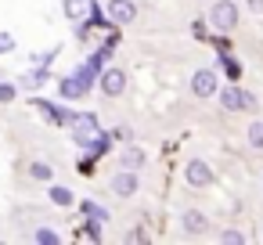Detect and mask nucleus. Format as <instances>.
I'll return each mask as SVG.
<instances>
[{
  "label": "nucleus",
  "mask_w": 263,
  "mask_h": 245,
  "mask_svg": "<svg viewBox=\"0 0 263 245\" xmlns=\"http://www.w3.org/2000/svg\"><path fill=\"white\" fill-rule=\"evenodd\" d=\"M105 15H108L112 26H130V22L137 18V4H134V0H108V4H105Z\"/></svg>",
  "instance_id": "nucleus-3"
},
{
  "label": "nucleus",
  "mask_w": 263,
  "mask_h": 245,
  "mask_svg": "<svg viewBox=\"0 0 263 245\" xmlns=\"http://www.w3.org/2000/svg\"><path fill=\"white\" fill-rule=\"evenodd\" d=\"M58 90H62V98H65V101H76V98H83V94H87V87L76 80V72H72V76H65V80L58 83Z\"/></svg>",
  "instance_id": "nucleus-11"
},
{
  "label": "nucleus",
  "mask_w": 263,
  "mask_h": 245,
  "mask_svg": "<svg viewBox=\"0 0 263 245\" xmlns=\"http://www.w3.org/2000/svg\"><path fill=\"white\" fill-rule=\"evenodd\" d=\"M18 98V87L15 83H0V105H11Z\"/></svg>",
  "instance_id": "nucleus-20"
},
{
  "label": "nucleus",
  "mask_w": 263,
  "mask_h": 245,
  "mask_svg": "<svg viewBox=\"0 0 263 245\" xmlns=\"http://www.w3.org/2000/svg\"><path fill=\"white\" fill-rule=\"evenodd\" d=\"M220 105H223L227 112H241V108H245V90H238V87H223V90H220Z\"/></svg>",
  "instance_id": "nucleus-9"
},
{
  "label": "nucleus",
  "mask_w": 263,
  "mask_h": 245,
  "mask_svg": "<svg viewBox=\"0 0 263 245\" xmlns=\"http://www.w3.org/2000/svg\"><path fill=\"white\" fill-rule=\"evenodd\" d=\"M141 187V180H137V169H119L116 177H112V195H119V198H130L134 191Z\"/></svg>",
  "instance_id": "nucleus-5"
},
{
  "label": "nucleus",
  "mask_w": 263,
  "mask_h": 245,
  "mask_svg": "<svg viewBox=\"0 0 263 245\" xmlns=\"http://www.w3.org/2000/svg\"><path fill=\"white\" fill-rule=\"evenodd\" d=\"M47 80H51L47 65H36L33 72H26V76H22V87H26V90H40V87H44Z\"/></svg>",
  "instance_id": "nucleus-12"
},
{
  "label": "nucleus",
  "mask_w": 263,
  "mask_h": 245,
  "mask_svg": "<svg viewBox=\"0 0 263 245\" xmlns=\"http://www.w3.org/2000/svg\"><path fill=\"white\" fill-rule=\"evenodd\" d=\"M191 90H195L198 98L216 94V72H213V69H198V72L191 76Z\"/></svg>",
  "instance_id": "nucleus-7"
},
{
  "label": "nucleus",
  "mask_w": 263,
  "mask_h": 245,
  "mask_svg": "<svg viewBox=\"0 0 263 245\" xmlns=\"http://www.w3.org/2000/svg\"><path fill=\"white\" fill-rule=\"evenodd\" d=\"M245 137H249V144H252L256 152H263V119H256V123H249V130H245Z\"/></svg>",
  "instance_id": "nucleus-18"
},
{
  "label": "nucleus",
  "mask_w": 263,
  "mask_h": 245,
  "mask_svg": "<svg viewBox=\"0 0 263 245\" xmlns=\"http://www.w3.org/2000/svg\"><path fill=\"white\" fill-rule=\"evenodd\" d=\"M144 159H148V155H144L141 148H126V152H123V159H119V166H126V169H141V166H144Z\"/></svg>",
  "instance_id": "nucleus-16"
},
{
  "label": "nucleus",
  "mask_w": 263,
  "mask_h": 245,
  "mask_svg": "<svg viewBox=\"0 0 263 245\" xmlns=\"http://www.w3.org/2000/svg\"><path fill=\"white\" fill-rule=\"evenodd\" d=\"M36 108H40V112H44V119H51V123H72V119H76V116H72V112H65L62 105H47V101H40Z\"/></svg>",
  "instance_id": "nucleus-13"
},
{
  "label": "nucleus",
  "mask_w": 263,
  "mask_h": 245,
  "mask_svg": "<svg viewBox=\"0 0 263 245\" xmlns=\"http://www.w3.org/2000/svg\"><path fill=\"white\" fill-rule=\"evenodd\" d=\"M220 241H223V245H241L245 234H241V231H220Z\"/></svg>",
  "instance_id": "nucleus-21"
},
{
  "label": "nucleus",
  "mask_w": 263,
  "mask_h": 245,
  "mask_svg": "<svg viewBox=\"0 0 263 245\" xmlns=\"http://www.w3.org/2000/svg\"><path fill=\"white\" fill-rule=\"evenodd\" d=\"M184 177H187V184H191V187H209V184H213V169H209V162H202V159L187 162Z\"/></svg>",
  "instance_id": "nucleus-6"
},
{
  "label": "nucleus",
  "mask_w": 263,
  "mask_h": 245,
  "mask_svg": "<svg viewBox=\"0 0 263 245\" xmlns=\"http://www.w3.org/2000/svg\"><path fill=\"white\" fill-rule=\"evenodd\" d=\"M72 141H76L80 148H98V152L108 144V141H101L94 116H76V119H72Z\"/></svg>",
  "instance_id": "nucleus-1"
},
{
  "label": "nucleus",
  "mask_w": 263,
  "mask_h": 245,
  "mask_svg": "<svg viewBox=\"0 0 263 245\" xmlns=\"http://www.w3.org/2000/svg\"><path fill=\"white\" fill-rule=\"evenodd\" d=\"M101 72H105V69H101V65H98L94 58H87V62H83V65L76 69V80H80V83H83V87L90 90V87H94V76H101Z\"/></svg>",
  "instance_id": "nucleus-10"
},
{
  "label": "nucleus",
  "mask_w": 263,
  "mask_h": 245,
  "mask_svg": "<svg viewBox=\"0 0 263 245\" xmlns=\"http://www.w3.org/2000/svg\"><path fill=\"white\" fill-rule=\"evenodd\" d=\"M180 227H184V234H187V238L202 234V231H205V213H198V209H187V213L180 216Z\"/></svg>",
  "instance_id": "nucleus-8"
},
{
  "label": "nucleus",
  "mask_w": 263,
  "mask_h": 245,
  "mask_svg": "<svg viewBox=\"0 0 263 245\" xmlns=\"http://www.w3.org/2000/svg\"><path fill=\"white\" fill-rule=\"evenodd\" d=\"M47 195H51V202H54V205H62V209L76 205V195H72L69 187H62V184H51V191H47Z\"/></svg>",
  "instance_id": "nucleus-14"
},
{
  "label": "nucleus",
  "mask_w": 263,
  "mask_h": 245,
  "mask_svg": "<svg viewBox=\"0 0 263 245\" xmlns=\"http://www.w3.org/2000/svg\"><path fill=\"white\" fill-rule=\"evenodd\" d=\"M62 11H65L72 22H80V18L90 11V0H65V4H62Z\"/></svg>",
  "instance_id": "nucleus-15"
},
{
  "label": "nucleus",
  "mask_w": 263,
  "mask_h": 245,
  "mask_svg": "<svg viewBox=\"0 0 263 245\" xmlns=\"http://www.w3.org/2000/svg\"><path fill=\"white\" fill-rule=\"evenodd\" d=\"M40 245H58L62 238H58V231H51V227H36V234H33Z\"/></svg>",
  "instance_id": "nucleus-19"
},
{
  "label": "nucleus",
  "mask_w": 263,
  "mask_h": 245,
  "mask_svg": "<svg viewBox=\"0 0 263 245\" xmlns=\"http://www.w3.org/2000/svg\"><path fill=\"white\" fill-rule=\"evenodd\" d=\"M249 11H259L263 15V0H249Z\"/></svg>",
  "instance_id": "nucleus-25"
},
{
  "label": "nucleus",
  "mask_w": 263,
  "mask_h": 245,
  "mask_svg": "<svg viewBox=\"0 0 263 245\" xmlns=\"http://www.w3.org/2000/svg\"><path fill=\"white\" fill-rule=\"evenodd\" d=\"M83 213H90L94 220H101V223H105V209H101V205H94V202H83Z\"/></svg>",
  "instance_id": "nucleus-22"
},
{
  "label": "nucleus",
  "mask_w": 263,
  "mask_h": 245,
  "mask_svg": "<svg viewBox=\"0 0 263 245\" xmlns=\"http://www.w3.org/2000/svg\"><path fill=\"white\" fill-rule=\"evenodd\" d=\"M241 112H256V94L245 90V108H241Z\"/></svg>",
  "instance_id": "nucleus-24"
},
{
  "label": "nucleus",
  "mask_w": 263,
  "mask_h": 245,
  "mask_svg": "<svg viewBox=\"0 0 263 245\" xmlns=\"http://www.w3.org/2000/svg\"><path fill=\"white\" fill-rule=\"evenodd\" d=\"M29 177L40 180V184H51V180H54V169H51L47 162H33V166H29Z\"/></svg>",
  "instance_id": "nucleus-17"
},
{
  "label": "nucleus",
  "mask_w": 263,
  "mask_h": 245,
  "mask_svg": "<svg viewBox=\"0 0 263 245\" xmlns=\"http://www.w3.org/2000/svg\"><path fill=\"white\" fill-rule=\"evenodd\" d=\"M98 87H101L105 98H119V94L126 90V72H123V69H105V72L98 76Z\"/></svg>",
  "instance_id": "nucleus-4"
},
{
  "label": "nucleus",
  "mask_w": 263,
  "mask_h": 245,
  "mask_svg": "<svg viewBox=\"0 0 263 245\" xmlns=\"http://www.w3.org/2000/svg\"><path fill=\"white\" fill-rule=\"evenodd\" d=\"M209 22H213V29L231 33L238 26V4H234V0H216L213 11H209Z\"/></svg>",
  "instance_id": "nucleus-2"
},
{
  "label": "nucleus",
  "mask_w": 263,
  "mask_h": 245,
  "mask_svg": "<svg viewBox=\"0 0 263 245\" xmlns=\"http://www.w3.org/2000/svg\"><path fill=\"white\" fill-rule=\"evenodd\" d=\"M8 51H15V36L11 33H0V54H8Z\"/></svg>",
  "instance_id": "nucleus-23"
}]
</instances>
